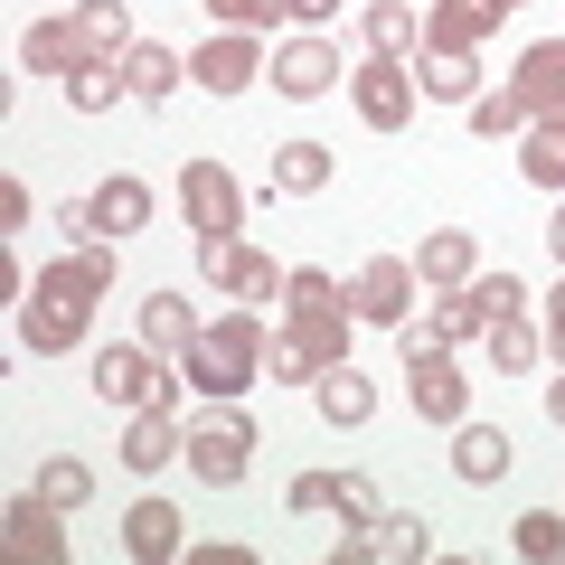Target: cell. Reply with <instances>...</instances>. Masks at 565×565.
<instances>
[{"instance_id": "obj_37", "label": "cell", "mask_w": 565, "mask_h": 565, "mask_svg": "<svg viewBox=\"0 0 565 565\" xmlns=\"http://www.w3.org/2000/svg\"><path fill=\"white\" fill-rule=\"evenodd\" d=\"M226 29H264V20H282V0H207Z\"/></svg>"}, {"instance_id": "obj_30", "label": "cell", "mask_w": 565, "mask_h": 565, "mask_svg": "<svg viewBox=\"0 0 565 565\" xmlns=\"http://www.w3.org/2000/svg\"><path fill=\"white\" fill-rule=\"evenodd\" d=\"M122 85H132L141 104H170V95H180V57H170V47H151V39H141L132 57H122Z\"/></svg>"}, {"instance_id": "obj_22", "label": "cell", "mask_w": 565, "mask_h": 565, "mask_svg": "<svg viewBox=\"0 0 565 565\" xmlns=\"http://www.w3.org/2000/svg\"><path fill=\"white\" fill-rule=\"evenodd\" d=\"M311 396H321V415H330V424H367V415H377V386H367L349 359H340V367H321V377H311Z\"/></svg>"}, {"instance_id": "obj_1", "label": "cell", "mask_w": 565, "mask_h": 565, "mask_svg": "<svg viewBox=\"0 0 565 565\" xmlns=\"http://www.w3.org/2000/svg\"><path fill=\"white\" fill-rule=\"evenodd\" d=\"M95 292H114V245H85V255L47 264L39 292H29V311H20V340L39 349V359L76 349V340H85V311H95Z\"/></svg>"}, {"instance_id": "obj_4", "label": "cell", "mask_w": 565, "mask_h": 565, "mask_svg": "<svg viewBox=\"0 0 565 565\" xmlns=\"http://www.w3.org/2000/svg\"><path fill=\"white\" fill-rule=\"evenodd\" d=\"M95 396L122 405V415H151V405L180 396V377L161 367V349L141 340V349H104V359H95Z\"/></svg>"}, {"instance_id": "obj_26", "label": "cell", "mask_w": 565, "mask_h": 565, "mask_svg": "<svg viewBox=\"0 0 565 565\" xmlns=\"http://www.w3.org/2000/svg\"><path fill=\"white\" fill-rule=\"evenodd\" d=\"M481 29H500L490 0H434V10H424V47H471Z\"/></svg>"}, {"instance_id": "obj_35", "label": "cell", "mask_w": 565, "mask_h": 565, "mask_svg": "<svg viewBox=\"0 0 565 565\" xmlns=\"http://www.w3.org/2000/svg\"><path fill=\"white\" fill-rule=\"evenodd\" d=\"M519 556L527 565H556L565 556V519H556V509H527V519H519Z\"/></svg>"}, {"instance_id": "obj_42", "label": "cell", "mask_w": 565, "mask_h": 565, "mask_svg": "<svg viewBox=\"0 0 565 565\" xmlns=\"http://www.w3.org/2000/svg\"><path fill=\"white\" fill-rule=\"evenodd\" d=\"M509 10H519V0H490V20H509Z\"/></svg>"}, {"instance_id": "obj_38", "label": "cell", "mask_w": 565, "mask_h": 565, "mask_svg": "<svg viewBox=\"0 0 565 565\" xmlns=\"http://www.w3.org/2000/svg\"><path fill=\"white\" fill-rule=\"evenodd\" d=\"M282 20H302V29L311 20H340V0H282Z\"/></svg>"}, {"instance_id": "obj_2", "label": "cell", "mask_w": 565, "mask_h": 565, "mask_svg": "<svg viewBox=\"0 0 565 565\" xmlns=\"http://www.w3.org/2000/svg\"><path fill=\"white\" fill-rule=\"evenodd\" d=\"M180 377L199 386V396H245V386L264 377V321H255V311H236V321H207L199 340H189Z\"/></svg>"}, {"instance_id": "obj_12", "label": "cell", "mask_w": 565, "mask_h": 565, "mask_svg": "<svg viewBox=\"0 0 565 565\" xmlns=\"http://www.w3.org/2000/svg\"><path fill=\"white\" fill-rule=\"evenodd\" d=\"M349 95H359V114L377 122V132H396V122L415 114V76H405L396 57H367L359 76H349Z\"/></svg>"}, {"instance_id": "obj_17", "label": "cell", "mask_w": 565, "mask_h": 565, "mask_svg": "<svg viewBox=\"0 0 565 565\" xmlns=\"http://www.w3.org/2000/svg\"><path fill=\"white\" fill-rule=\"evenodd\" d=\"M20 57H29V66H47V76H76V66L95 57V39H85L76 20H39V29L20 39Z\"/></svg>"}, {"instance_id": "obj_27", "label": "cell", "mask_w": 565, "mask_h": 565, "mask_svg": "<svg viewBox=\"0 0 565 565\" xmlns=\"http://www.w3.org/2000/svg\"><path fill=\"white\" fill-rule=\"evenodd\" d=\"M141 340L161 349V359H189L199 321H189V302H180V292H151V302H141Z\"/></svg>"}, {"instance_id": "obj_40", "label": "cell", "mask_w": 565, "mask_h": 565, "mask_svg": "<svg viewBox=\"0 0 565 565\" xmlns=\"http://www.w3.org/2000/svg\"><path fill=\"white\" fill-rule=\"evenodd\" d=\"M546 424H556V434H565V377L546 386Z\"/></svg>"}, {"instance_id": "obj_19", "label": "cell", "mask_w": 565, "mask_h": 565, "mask_svg": "<svg viewBox=\"0 0 565 565\" xmlns=\"http://www.w3.org/2000/svg\"><path fill=\"white\" fill-rule=\"evenodd\" d=\"M452 471L462 481H509V434L500 424H452Z\"/></svg>"}, {"instance_id": "obj_29", "label": "cell", "mask_w": 565, "mask_h": 565, "mask_svg": "<svg viewBox=\"0 0 565 565\" xmlns=\"http://www.w3.org/2000/svg\"><path fill=\"white\" fill-rule=\"evenodd\" d=\"M76 29L85 39H95V57H132V10H122V0H76Z\"/></svg>"}, {"instance_id": "obj_6", "label": "cell", "mask_w": 565, "mask_h": 565, "mask_svg": "<svg viewBox=\"0 0 565 565\" xmlns=\"http://www.w3.org/2000/svg\"><path fill=\"white\" fill-rule=\"evenodd\" d=\"M519 302H527V292H519V274H471L462 292H452V302L434 311V340H444V349H452V340H481V330L500 321V311H519Z\"/></svg>"}, {"instance_id": "obj_34", "label": "cell", "mask_w": 565, "mask_h": 565, "mask_svg": "<svg viewBox=\"0 0 565 565\" xmlns=\"http://www.w3.org/2000/svg\"><path fill=\"white\" fill-rule=\"evenodd\" d=\"M490 359H500L509 377H519V367H537V330H527L519 311H500V321H490Z\"/></svg>"}, {"instance_id": "obj_13", "label": "cell", "mask_w": 565, "mask_h": 565, "mask_svg": "<svg viewBox=\"0 0 565 565\" xmlns=\"http://www.w3.org/2000/svg\"><path fill=\"white\" fill-rule=\"evenodd\" d=\"M292 509H340V527H367L377 519V490L359 481V471H302V481H292Z\"/></svg>"}, {"instance_id": "obj_41", "label": "cell", "mask_w": 565, "mask_h": 565, "mask_svg": "<svg viewBox=\"0 0 565 565\" xmlns=\"http://www.w3.org/2000/svg\"><path fill=\"white\" fill-rule=\"evenodd\" d=\"M546 255L565 264V207H556V217H546Z\"/></svg>"}, {"instance_id": "obj_9", "label": "cell", "mask_w": 565, "mask_h": 565, "mask_svg": "<svg viewBox=\"0 0 565 565\" xmlns=\"http://www.w3.org/2000/svg\"><path fill=\"white\" fill-rule=\"evenodd\" d=\"M207 282H226V292H245V302H274V292H292V274H282L274 255H255V245H236V236H207Z\"/></svg>"}, {"instance_id": "obj_20", "label": "cell", "mask_w": 565, "mask_h": 565, "mask_svg": "<svg viewBox=\"0 0 565 565\" xmlns=\"http://www.w3.org/2000/svg\"><path fill=\"white\" fill-rule=\"evenodd\" d=\"M122 546H132L141 565H170V556H180V509H170V500H141L132 519H122Z\"/></svg>"}, {"instance_id": "obj_25", "label": "cell", "mask_w": 565, "mask_h": 565, "mask_svg": "<svg viewBox=\"0 0 565 565\" xmlns=\"http://www.w3.org/2000/svg\"><path fill=\"white\" fill-rule=\"evenodd\" d=\"M519 170L537 189H565V114H527V151H519Z\"/></svg>"}, {"instance_id": "obj_10", "label": "cell", "mask_w": 565, "mask_h": 565, "mask_svg": "<svg viewBox=\"0 0 565 565\" xmlns=\"http://www.w3.org/2000/svg\"><path fill=\"white\" fill-rule=\"evenodd\" d=\"M405 302H415V264H405V255H367L359 282H349V311H359V321L405 330Z\"/></svg>"}, {"instance_id": "obj_36", "label": "cell", "mask_w": 565, "mask_h": 565, "mask_svg": "<svg viewBox=\"0 0 565 565\" xmlns=\"http://www.w3.org/2000/svg\"><path fill=\"white\" fill-rule=\"evenodd\" d=\"M39 500L85 509V500H95V471H85V462H47V471H39Z\"/></svg>"}, {"instance_id": "obj_14", "label": "cell", "mask_w": 565, "mask_h": 565, "mask_svg": "<svg viewBox=\"0 0 565 565\" xmlns=\"http://www.w3.org/2000/svg\"><path fill=\"white\" fill-rule=\"evenodd\" d=\"M189 76H199L207 95H245V85L264 76V57H255V39H245V29H226V39H207L199 57H189Z\"/></svg>"}, {"instance_id": "obj_11", "label": "cell", "mask_w": 565, "mask_h": 565, "mask_svg": "<svg viewBox=\"0 0 565 565\" xmlns=\"http://www.w3.org/2000/svg\"><path fill=\"white\" fill-rule=\"evenodd\" d=\"M141 217H151V189H141L132 170H122V180H104L95 199H85V245H122Z\"/></svg>"}, {"instance_id": "obj_18", "label": "cell", "mask_w": 565, "mask_h": 565, "mask_svg": "<svg viewBox=\"0 0 565 565\" xmlns=\"http://www.w3.org/2000/svg\"><path fill=\"white\" fill-rule=\"evenodd\" d=\"M519 104L527 114H565V39H546V47L519 57Z\"/></svg>"}, {"instance_id": "obj_32", "label": "cell", "mask_w": 565, "mask_h": 565, "mask_svg": "<svg viewBox=\"0 0 565 565\" xmlns=\"http://www.w3.org/2000/svg\"><path fill=\"white\" fill-rule=\"evenodd\" d=\"M471 132H481V141L527 132V104H519V85H490V95H471Z\"/></svg>"}, {"instance_id": "obj_31", "label": "cell", "mask_w": 565, "mask_h": 565, "mask_svg": "<svg viewBox=\"0 0 565 565\" xmlns=\"http://www.w3.org/2000/svg\"><path fill=\"white\" fill-rule=\"evenodd\" d=\"M471 47H424V95H444V104H471Z\"/></svg>"}, {"instance_id": "obj_39", "label": "cell", "mask_w": 565, "mask_h": 565, "mask_svg": "<svg viewBox=\"0 0 565 565\" xmlns=\"http://www.w3.org/2000/svg\"><path fill=\"white\" fill-rule=\"evenodd\" d=\"M546 349H556V367H565V282H556V302H546Z\"/></svg>"}, {"instance_id": "obj_8", "label": "cell", "mask_w": 565, "mask_h": 565, "mask_svg": "<svg viewBox=\"0 0 565 565\" xmlns=\"http://www.w3.org/2000/svg\"><path fill=\"white\" fill-rule=\"evenodd\" d=\"M180 207H189L199 236H236V226H245V189L226 180L217 161H189V170H180Z\"/></svg>"}, {"instance_id": "obj_28", "label": "cell", "mask_w": 565, "mask_h": 565, "mask_svg": "<svg viewBox=\"0 0 565 565\" xmlns=\"http://www.w3.org/2000/svg\"><path fill=\"white\" fill-rule=\"evenodd\" d=\"M274 189H282V199L330 189V151H321V141H282V151H274Z\"/></svg>"}, {"instance_id": "obj_23", "label": "cell", "mask_w": 565, "mask_h": 565, "mask_svg": "<svg viewBox=\"0 0 565 565\" xmlns=\"http://www.w3.org/2000/svg\"><path fill=\"white\" fill-rule=\"evenodd\" d=\"M180 424H170V405H151V415H132V434H122V462L132 471H161V462H180Z\"/></svg>"}, {"instance_id": "obj_3", "label": "cell", "mask_w": 565, "mask_h": 565, "mask_svg": "<svg viewBox=\"0 0 565 565\" xmlns=\"http://www.w3.org/2000/svg\"><path fill=\"white\" fill-rule=\"evenodd\" d=\"M340 302H349V292L330 274H292V349L311 359V377L349 359V311Z\"/></svg>"}, {"instance_id": "obj_5", "label": "cell", "mask_w": 565, "mask_h": 565, "mask_svg": "<svg viewBox=\"0 0 565 565\" xmlns=\"http://www.w3.org/2000/svg\"><path fill=\"white\" fill-rule=\"evenodd\" d=\"M405 396H415V415H424V424H462V367L444 359L434 321L405 330Z\"/></svg>"}, {"instance_id": "obj_21", "label": "cell", "mask_w": 565, "mask_h": 565, "mask_svg": "<svg viewBox=\"0 0 565 565\" xmlns=\"http://www.w3.org/2000/svg\"><path fill=\"white\" fill-rule=\"evenodd\" d=\"M471 264H481V245H471L462 226H444V236H424V245H415V274H424V282H444V292H462Z\"/></svg>"}, {"instance_id": "obj_33", "label": "cell", "mask_w": 565, "mask_h": 565, "mask_svg": "<svg viewBox=\"0 0 565 565\" xmlns=\"http://www.w3.org/2000/svg\"><path fill=\"white\" fill-rule=\"evenodd\" d=\"M114 95H132V85L114 76V57H85L76 76H66V104H76V114H104V104H114Z\"/></svg>"}, {"instance_id": "obj_7", "label": "cell", "mask_w": 565, "mask_h": 565, "mask_svg": "<svg viewBox=\"0 0 565 565\" xmlns=\"http://www.w3.org/2000/svg\"><path fill=\"white\" fill-rule=\"evenodd\" d=\"M245 452H255V434H245V415L226 405V415H207L199 434H189V452H180V462L199 471L207 490H236V481H245Z\"/></svg>"}, {"instance_id": "obj_24", "label": "cell", "mask_w": 565, "mask_h": 565, "mask_svg": "<svg viewBox=\"0 0 565 565\" xmlns=\"http://www.w3.org/2000/svg\"><path fill=\"white\" fill-rule=\"evenodd\" d=\"M359 39L377 47V57H405V47L424 39V20H415V0H367V10H359Z\"/></svg>"}, {"instance_id": "obj_16", "label": "cell", "mask_w": 565, "mask_h": 565, "mask_svg": "<svg viewBox=\"0 0 565 565\" xmlns=\"http://www.w3.org/2000/svg\"><path fill=\"white\" fill-rule=\"evenodd\" d=\"M274 85H282V95H330V85H340V57H330V47L321 39H292V47H282V57H274Z\"/></svg>"}, {"instance_id": "obj_15", "label": "cell", "mask_w": 565, "mask_h": 565, "mask_svg": "<svg viewBox=\"0 0 565 565\" xmlns=\"http://www.w3.org/2000/svg\"><path fill=\"white\" fill-rule=\"evenodd\" d=\"M66 509L57 500H39V490H29V500H10V556H29V565H57L66 556Z\"/></svg>"}]
</instances>
